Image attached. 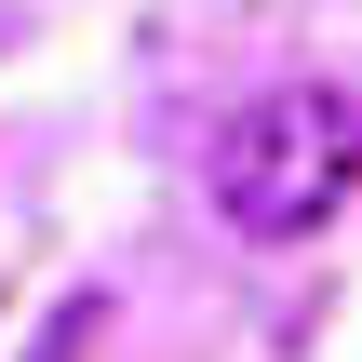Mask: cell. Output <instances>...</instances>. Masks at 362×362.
<instances>
[{
  "label": "cell",
  "mask_w": 362,
  "mask_h": 362,
  "mask_svg": "<svg viewBox=\"0 0 362 362\" xmlns=\"http://www.w3.org/2000/svg\"><path fill=\"white\" fill-rule=\"evenodd\" d=\"M349 188H362V107L322 81H282L215 134V215L242 242H309Z\"/></svg>",
  "instance_id": "cell-1"
}]
</instances>
